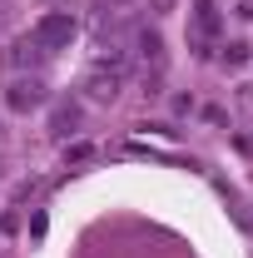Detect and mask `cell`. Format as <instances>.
Wrapping results in <instances>:
<instances>
[{"label": "cell", "mask_w": 253, "mask_h": 258, "mask_svg": "<svg viewBox=\"0 0 253 258\" xmlns=\"http://www.w3.org/2000/svg\"><path fill=\"white\" fill-rule=\"evenodd\" d=\"M70 35H75V15H45V20L35 25V40H40V45H60Z\"/></svg>", "instance_id": "cell-1"}, {"label": "cell", "mask_w": 253, "mask_h": 258, "mask_svg": "<svg viewBox=\"0 0 253 258\" xmlns=\"http://www.w3.org/2000/svg\"><path fill=\"white\" fill-rule=\"evenodd\" d=\"M40 80H20V85H15V90H10V104H15V109H35V104H40Z\"/></svg>", "instance_id": "cell-2"}]
</instances>
